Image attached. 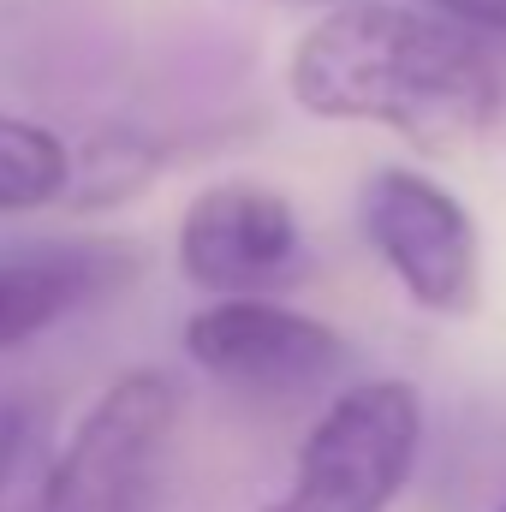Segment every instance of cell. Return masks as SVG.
I'll return each mask as SVG.
<instances>
[{"mask_svg": "<svg viewBox=\"0 0 506 512\" xmlns=\"http://www.w3.org/2000/svg\"><path fill=\"white\" fill-rule=\"evenodd\" d=\"M167 167L161 137L143 126H96L72 143V173H66V197L72 209H114L137 197L155 173Z\"/></svg>", "mask_w": 506, "mask_h": 512, "instance_id": "8", "label": "cell"}, {"mask_svg": "<svg viewBox=\"0 0 506 512\" xmlns=\"http://www.w3.org/2000/svg\"><path fill=\"white\" fill-rule=\"evenodd\" d=\"M120 251L96 245H36V251H0V352L36 340L60 316H72L84 298H96L114 274Z\"/></svg>", "mask_w": 506, "mask_h": 512, "instance_id": "7", "label": "cell"}, {"mask_svg": "<svg viewBox=\"0 0 506 512\" xmlns=\"http://www.w3.org/2000/svg\"><path fill=\"white\" fill-rule=\"evenodd\" d=\"M501 512H506V507H501Z\"/></svg>", "mask_w": 506, "mask_h": 512, "instance_id": "13", "label": "cell"}, {"mask_svg": "<svg viewBox=\"0 0 506 512\" xmlns=\"http://www.w3.org/2000/svg\"><path fill=\"white\" fill-rule=\"evenodd\" d=\"M286 90L304 114L381 126L417 149H459L495 131L501 72L459 18H429L399 0L328 6L286 60Z\"/></svg>", "mask_w": 506, "mask_h": 512, "instance_id": "1", "label": "cell"}, {"mask_svg": "<svg viewBox=\"0 0 506 512\" xmlns=\"http://www.w3.org/2000/svg\"><path fill=\"white\" fill-rule=\"evenodd\" d=\"M423 399L411 382L346 387L298 447L292 489L262 512H387L417 471Z\"/></svg>", "mask_w": 506, "mask_h": 512, "instance_id": "3", "label": "cell"}, {"mask_svg": "<svg viewBox=\"0 0 506 512\" xmlns=\"http://www.w3.org/2000/svg\"><path fill=\"white\" fill-rule=\"evenodd\" d=\"M173 256L197 292L233 298V292H274L298 280L310 251H304L298 209L280 191L256 179H221L197 191L191 209L179 215Z\"/></svg>", "mask_w": 506, "mask_h": 512, "instance_id": "6", "label": "cell"}, {"mask_svg": "<svg viewBox=\"0 0 506 512\" xmlns=\"http://www.w3.org/2000/svg\"><path fill=\"white\" fill-rule=\"evenodd\" d=\"M447 18L459 24H477V30H501L506 36V0H435Z\"/></svg>", "mask_w": 506, "mask_h": 512, "instance_id": "11", "label": "cell"}, {"mask_svg": "<svg viewBox=\"0 0 506 512\" xmlns=\"http://www.w3.org/2000/svg\"><path fill=\"white\" fill-rule=\"evenodd\" d=\"M364 233L417 310L471 316L483 304L477 221L441 179L417 167H381L364 185Z\"/></svg>", "mask_w": 506, "mask_h": 512, "instance_id": "4", "label": "cell"}, {"mask_svg": "<svg viewBox=\"0 0 506 512\" xmlns=\"http://www.w3.org/2000/svg\"><path fill=\"white\" fill-rule=\"evenodd\" d=\"M185 352L203 376L256 399H292L334 382L352 358L346 334L322 316L274 304L268 292H233L185 322Z\"/></svg>", "mask_w": 506, "mask_h": 512, "instance_id": "5", "label": "cell"}, {"mask_svg": "<svg viewBox=\"0 0 506 512\" xmlns=\"http://www.w3.org/2000/svg\"><path fill=\"white\" fill-rule=\"evenodd\" d=\"M179 429V387L167 370H126L90 399L78 429L42 453L18 512H149Z\"/></svg>", "mask_w": 506, "mask_h": 512, "instance_id": "2", "label": "cell"}, {"mask_svg": "<svg viewBox=\"0 0 506 512\" xmlns=\"http://www.w3.org/2000/svg\"><path fill=\"white\" fill-rule=\"evenodd\" d=\"M48 447V411L30 399H0V512H12L18 489L42 465Z\"/></svg>", "mask_w": 506, "mask_h": 512, "instance_id": "10", "label": "cell"}, {"mask_svg": "<svg viewBox=\"0 0 506 512\" xmlns=\"http://www.w3.org/2000/svg\"><path fill=\"white\" fill-rule=\"evenodd\" d=\"M72 143L42 120L0 108V215H30L66 197Z\"/></svg>", "mask_w": 506, "mask_h": 512, "instance_id": "9", "label": "cell"}, {"mask_svg": "<svg viewBox=\"0 0 506 512\" xmlns=\"http://www.w3.org/2000/svg\"><path fill=\"white\" fill-rule=\"evenodd\" d=\"M280 6H322L328 12V6H346V0H280Z\"/></svg>", "mask_w": 506, "mask_h": 512, "instance_id": "12", "label": "cell"}]
</instances>
